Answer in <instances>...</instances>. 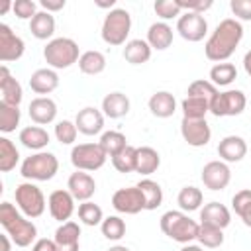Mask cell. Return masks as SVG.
<instances>
[{
  "instance_id": "1",
  "label": "cell",
  "mask_w": 251,
  "mask_h": 251,
  "mask_svg": "<svg viewBox=\"0 0 251 251\" xmlns=\"http://www.w3.org/2000/svg\"><path fill=\"white\" fill-rule=\"evenodd\" d=\"M241 39H243V25L235 18H226L216 25L212 35L208 37L204 45V53L210 61L224 63L233 55Z\"/></svg>"
},
{
  "instance_id": "2",
  "label": "cell",
  "mask_w": 251,
  "mask_h": 251,
  "mask_svg": "<svg viewBox=\"0 0 251 251\" xmlns=\"http://www.w3.org/2000/svg\"><path fill=\"white\" fill-rule=\"evenodd\" d=\"M0 224L18 247H27L37 237L35 224L29 218H25L24 214H20L16 210V206L10 204V202L0 204Z\"/></svg>"
},
{
  "instance_id": "3",
  "label": "cell",
  "mask_w": 251,
  "mask_h": 251,
  "mask_svg": "<svg viewBox=\"0 0 251 251\" xmlns=\"http://www.w3.org/2000/svg\"><path fill=\"white\" fill-rule=\"evenodd\" d=\"M161 231L171 237L173 241L176 243H190L194 239H198V229H200V224H196L194 220H190L182 210H169L161 216Z\"/></svg>"
},
{
  "instance_id": "4",
  "label": "cell",
  "mask_w": 251,
  "mask_h": 251,
  "mask_svg": "<svg viewBox=\"0 0 251 251\" xmlns=\"http://www.w3.org/2000/svg\"><path fill=\"white\" fill-rule=\"evenodd\" d=\"M43 57L51 69H69L80 59L78 43L71 37H55L43 47Z\"/></svg>"
},
{
  "instance_id": "5",
  "label": "cell",
  "mask_w": 251,
  "mask_h": 251,
  "mask_svg": "<svg viewBox=\"0 0 251 251\" xmlns=\"http://www.w3.org/2000/svg\"><path fill=\"white\" fill-rule=\"evenodd\" d=\"M59 171V161L49 151H37L24 159L20 167V175L31 180H51Z\"/></svg>"
},
{
  "instance_id": "6",
  "label": "cell",
  "mask_w": 251,
  "mask_h": 251,
  "mask_svg": "<svg viewBox=\"0 0 251 251\" xmlns=\"http://www.w3.org/2000/svg\"><path fill=\"white\" fill-rule=\"evenodd\" d=\"M129 29H131V16L126 8H114L106 14L104 18V24H102V39L104 43L108 45H124L127 43V35H129Z\"/></svg>"
},
{
  "instance_id": "7",
  "label": "cell",
  "mask_w": 251,
  "mask_h": 251,
  "mask_svg": "<svg viewBox=\"0 0 251 251\" xmlns=\"http://www.w3.org/2000/svg\"><path fill=\"white\" fill-rule=\"evenodd\" d=\"M16 204L20 208V212L25 218H39L45 212V196L41 192V188L33 182H22L16 186Z\"/></svg>"
},
{
  "instance_id": "8",
  "label": "cell",
  "mask_w": 251,
  "mask_h": 251,
  "mask_svg": "<svg viewBox=\"0 0 251 251\" xmlns=\"http://www.w3.org/2000/svg\"><path fill=\"white\" fill-rule=\"evenodd\" d=\"M108 155L100 147V143H78L71 151V163L76 171H98L104 167Z\"/></svg>"
},
{
  "instance_id": "9",
  "label": "cell",
  "mask_w": 251,
  "mask_h": 251,
  "mask_svg": "<svg viewBox=\"0 0 251 251\" xmlns=\"http://www.w3.org/2000/svg\"><path fill=\"white\" fill-rule=\"evenodd\" d=\"M247 106V98L241 90H226L220 92L214 102L210 104V112L216 118H224V116H239Z\"/></svg>"
},
{
  "instance_id": "10",
  "label": "cell",
  "mask_w": 251,
  "mask_h": 251,
  "mask_svg": "<svg viewBox=\"0 0 251 251\" xmlns=\"http://www.w3.org/2000/svg\"><path fill=\"white\" fill-rule=\"evenodd\" d=\"M176 31L182 39L196 43V41H202L204 35L208 33V22L202 14L184 12V14H180V18L176 22Z\"/></svg>"
},
{
  "instance_id": "11",
  "label": "cell",
  "mask_w": 251,
  "mask_h": 251,
  "mask_svg": "<svg viewBox=\"0 0 251 251\" xmlns=\"http://www.w3.org/2000/svg\"><path fill=\"white\" fill-rule=\"evenodd\" d=\"M112 206L120 214H139L141 210H145V198L137 188V184L127 188H118L112 194Z\"/></svg>"
},
{
  "instance_id": "12",
  "label": "cell",
  "mask_w": 251,
  "mask_h": 251,
  "mask_svg": "<svg viewBox=\"0 0 251 251\" xmlns=\"http://www.w3.org/2000/svg\"><path fill=\"white\" fill-rule=\"evenodd\" d=\"M25 51V43L20 35L12 31L8 24H0V61L12 63L18 61Z\"/></svg>"
},
{
  "instance_id": "13",
  "label": "cell",
  "mask_w": 251,
  "mask_h": 251,
  "mask_svg": "<svg viewBox=\"0 0 251 251\" xmlns=\"http://www.w3.org/2000/svg\"><path fill=\"white\" fill-rule=\"evenodd\" d=\"M180 135L182 139L192 147H204L210 143L212 129L206 120H188L182 118L180 122Z\"/></svg>"
},
{
  "instance_id": "14",
  "label": "cell",
  "mask_w": 251,
  "mask_h": 251,
  "mask_svg": "<svg viewBox=\"0 0 251 251\" xmlns=\"http://www.w3.org/2000/svg\"><path fill=\"white\" fill-rule=\"evenodd\" d=\"M47 206H49V214L53 216V220L65 224L75 214V196L63 188L53 190L47 198Z\"/></svg>"
},
{
  "instance_id": "15",
  "label": "cell",
  "mask_w": 251,
  "mask_h": 251,
  "mask_svg": "<svg viewBox=\"0 0 251 251\" xmlns=\"http://www.w3.org/2000/svg\"><path fill=\"white\" fill-rule=\"evenodd\" d=\"M231 180V171L224 161H210L202 169V182L210 190H224Z\"/></svg>"
},
{
  "instance_id": "16",
  "label": "cell",
  "mask_w": 251,
  "mask_h": 251,
  "mask_svg": "<svg viewBox=\"0 0 251 251\" xmlns=\"http://www.w3.org/2000/svg\"><path fill=\"white\" fill-rule=\"evenodd\" d=\"M27 114L31 122H35L37 126H47L57 118V104L49 96H37L29 102Z\"/></svg>"
},
{
  "instance_id": "17",
  "label": "cell",
  "mask_w": 251,
  "mask_h": 251,
  "mask_svg": "<svg viewBox=\"0 0 251 251\" xmlns=\"http://www.w3.org/2000/svg\"><path fill=\"white\" fill-rule=\"evenodd\" d=\"M67 190L75 196V200H80V202H86L94 196L96 192V180L84 173V171H76L69 176L67 180Z\"/></svg>"
},
{
  "instance_id": "18",
  "label": "cell",
  "mask_w": 251,
  "mask_h": 251,
  "mask_svg": "<svg viewBox=\"0 0 251 251\" xmlns=\"http://www.w3.org/2000/svg\"><path fill=\"white\" fill-rule=\"evenodd\" d=\"M57 251H78L80 247V226L76 222H65L55 231Z\"/></svg>"
},
{
  "instance_id": "19",
  "label": "cell",
  "mask_w": 251,
  "mask_h": 251,
  "mask_svg": "<svg viewBox=\"0 0 251 251\" xmlns=\"http://www.w3.org/2000/svg\"><path fill=\"white\" fill-rule=\"evenodd\" d=\"M76 129L84 135H96L104 129V114L92 106H86L82 108L78 114H76Z\"/></svg>"
},
{
  "instance_id": "20",
  "label": "cell",
  "mask_w": 251,
  "mask_h": 251,
  "mask_svg": "<svg viewBox=\"0 0 251 251\" xmlns=\"http://www.w3.org/2000/svg\"><path fill=\"white\" fill-rule=\"evenodd\" d=\"M218 155L224 163H239L247 155V143L239 135H226L218 145Z\"/></svg>"
},
{
  "instance_id": "21",
  "label": "cell",
  "mask_w": 251,
  "mask_h": 251,
  "mask_svg": "<svg viewBox=\"0 0 251 251\" xmlns=\"http://www.w3.org/2000/svg\"><path fill=\"white\" fill-rule=\"evenodd\" d=\"M0 92H2V102L10 104V106H20V102L24 98L22 84L10 75L6 65L0 67Z\"/></svg>"
},
{
  "instance_id": "22",
  "label": "cell",
  "mask_w": 251,
  "mask_h": 251,
  "mask_svg": "<svg viewBox=\"0 0 251 251\" xmlns=\"http://www.w3.org/2000/svg\"><path fill=\"white\" fill-rule=\"evenodd\" d=\"M229 222H231V214L220 202H208L200 210V224H208V226H216V227L224 229L229 226Z\"/></svg>"
},
{
  "instance_id": "23",
  "label": "cell",
  "mask_w": 251,
  "mask_h": 251,
  "mask_svg": "<svg viewBox=\"0 0 251 251\" xmlns=\"http://www.w3.org/2000/svg\"><path fill=\"white\" fill-rule=\"evenodd\" d=\"M59 86V75L55 69H37L29 76V88L35 94H51Z\"/></svg>"
},
{
  "instance_id": "24",
  "label": "cell",
  "mask_w": 251,
  "mask_h": 251,
  "mask_svg": "<svg viewBox=\"0 0 251 251\" xmlns=\"http://www.w3.org/2000/svg\"><path fill=\"white\" fill-rule=\"evenodd\" d=\"M147 43L151 45V49H157V51L169 49L173 43V27L167 22L151 24L147 29Z\"/></svg>"
},
{
  "instance_id": "25",
  "label": "cell",
  "mask_w": 251,
  "mask_h": 251,
  "mask_svg": "<svg viewBox=\"0 0 251 251\" xmlns=\"http://www.w3.org/2000/svg\"><path fill=\"white\" fill-rule=\"evenodd\" d=\"M129 112V98L124 92H110L102 100V114L106 118L118 120Z\"/></svg>"
},
{
  "instance_id": "26",
  "label": "cell",
  "mask_w": 251,
  "mask_h": 251,
  "mask_svg": "<svg viewBox=\"0 0 251 251\" xmlns=\"http://www.w3.org/2000/svg\"><path fill=\"white\" fill-rule=\"evenodd\" d=\"M147 106H149L153 116H157V118H171L175 114V110H176V100H175V96L171 92L159 90V92H155L149 98Z\"/></svg>"
},
{
  "instance_id": "27",
  "label": "cell",
  "mask_w": 251,
  "mask_h": 251,
  "mask_svg": "<svg viewBox=\"0 0 251 251\" xmlns=\"http://www.w3.org/2000/svg\"><path fill=\"white\" fill-rule=\"evenodd\" d=\"M20 141L24 147H27L31 151H41L49 143V133L41 126H27L20 131Z\"/></svg>"
},
{
  "instance_id": "28",
  "label": "cell",
  "mask_w": 251,
  "mask_h": 251,
  "mask_svg": "<svg viewBox=\"0 0 251 251\" xmlns=\"http://www.w3.org/2000/svg\"><path fill=\"white\" fill-rule=\"evenodd\" d=\"M29 31L35 39H49L55 33V18L53 14L41 10L37 12L29 22Z\"/></svg>"
},
{
  "instance_id": "29",
  "label": "cell",
  "mask_w": 251,
  "mask_h": 251,
  "mask_svg": "<svg viewBox=\"0 0 251 251\" xmlns=\"http://www.w3.org/2000/svg\"><path fill=\"white\" fill-rule=\"evenodd\" d=\"M124 59L131 65H143L151 59V45L147 39H131L124 47Z\"/></svg>"
},
{
  "instance_id": "30",
  "label": "cell",
  "mask_w": 251,
  "mask_h": 251,
  "mask_svg": "<svg viewBox=\"0 0 251 251\" xmlns=\"http://www.w3.org/2000/svg\"><path fill=\"white\" fill-rule=\"evenodd\" d=\"M161 165V155L153 147H137V165L135 173L139 175H153Z\"/></svg>"
},
{
  "instance_id": "31",
  "label": "cell",
  "mask_w": 251,
  "mask_h": 251,
  "mask_svg": "<svg viewBox=\"0 0 251 251\" xmlns=\"http://www.w3.org/2000/svg\"><path fill=\"white\" fill-rule=\"evenodd\" d=\"M137 188L141 190L143 198H145V210H157L163 202V188L159 182L151 180V178H143L137 182Z\"/></svg>"
},
{
  "instance_id": "32",
  "label": "cell",
  "mask_w": 251,
  "mask_h": 251,
  "mask_svg": "<svg viewBox=\"0 0 251 251\" xmlns=\"http://www.w3.org/2000/svg\"><path fill=\"white\" fill-rule=\"evenodd\" d=\"M78 69L84 75H100L106 69V57L100 51H84L78 59Z\"/></svg>"
},
{
  "instance_id": "33",
  "label": "cell",
  "mask_w": 251,
  "mask_h": 251,
  "mask_svg": "<svg viewBox=\"0 0 251 251\" xmlns=\"http://www.w3.org/2000/svg\"><path fill=\"white\" fill-rule=\"evenodd\" d=\"M182 108V118L188 120H206V114L210 112V104L204 98H196V96H186L180 102Z\"/></svg>"
},
{
  "instance_id": "34",
  "label": "cell",
  "mask_w": 251,
  "mask_h": 251,
  "mask_svg": "<svg viewBox=\"0 0 251 251\" xmlns=\"http://www.w3.org/2000/svg\"><path fill=\"white\" fill-rule=\"evenodd\" d=\"M100 147L104 149V153L108 157H116L118 153H122L127 143H126V135L122 131H116V129H110V131H104L100 135Z\"/></svg>"
},
{
  "instance_id": "35",
  "label": "cell",
  "mask_w": 251,
  "mask_h": 251,
  "mask_svg": "<svg viewBox=\"0 0 251 251\" xmlns=\"http://www.w3.org/2000/svg\"><path fill=\"white\" fill-rule=\"evenodd\" d=\"M202 200H204V194L200 188L196 186H182L178 196H176V204L180 206L182 212H194L202 206Z\"/></svg>"
},
{
  "instance_id": "36",
  "label": "cell",
  "mask_w": 251,
  "mask_h": 251,
  "mask_svg": "<svg viewBox=\"0 0 251 251\" xmlns=\"http://www.w3.org/2000/svg\"><path fill=\"white\" fill-rule=\"evenodd\" d=\"M237 78V69L231 63H218L210 69V82L218 86H227Z\"/></svg>"
},
{
  "instance_id": "37",
  "label": "cell",
  "mask_w": 251,
  "mask_h": 251,
  "mask_svg": "<svg viewBox=\"0 0 251 251\" xmlns=\"http://www.w3.org/2000/svg\"><path fill=\"white\" fill-rule=\"evenodd\" d=\"M20 161V151L8 137H0V171L10 173Z\"/></svg>"
},
{
  "instance_id": "38",
  "label": "cell",
  "mask_w": 251,
  "mask_h": 251,
  "mask_svg": "<svg viewBox=\"0 0 251 251\" xmlns=\"http://www.w3.org/2000/svg\"><path fill=\"white\" fill-rule=\"evenodd\" d=\"M231 208L241 218V222L247 227H251V190L249 188H243V190H239V192L233 194Z\"/></svg>"
},
{
  "instance_id": "39",
  "label": "cell",
  "mask_w": 251,
  "mask_h": 251,
  "mask_svg": "<svg viewBox=\"0 0 251 251\" xmlns=\"http://www.w3.org/2000/svg\"><path fill=\"white\" fill-rule=\"evenodd\" d=\"M20 118H22L20 106H10L0 100V131L4 133L14 131L20 126Z\"/></svg>"
},
{
  "instance_id": "40",
  "label": "cell",
  "mask_w": 251,
  "mask_h": 251,
  "mask_svg": "<svg viewBox=\"0 0 251 251\" xmlns=\"http://www.w3.org/2000/svg\"><path fill=\"white\" fill-rule=\"evenodd\" d=\"M112 165L118 173H135V165H137V147L127 145L122 153H118L116 157H112Z\"/></svg>"
},
{
  "instance_id": "41",
  "label": "cell",
  "mask_w": 251,
  "mask_h": 251,
  "mask_svg": "<svg viewBox=\"0 0 251 251\" xmlns=\"http://www.w3.org/2000/svg\"><path fill=\"white\" fill-rule=\"evenodd\" d=\"M78 220H80L84 226H90V227L100 226V224L104 222L102 208H100L98 204H94V202L86 200V202L78 204Z\"/></svg>"
},
{
  "instance_id": "42",
  "label": "cell",
  "mask_w": 251,
  "mask_h": 251,
  "mask_svg": "<svg viewBox=\"0 0 251 251\" xmlns=\"http://www.w3.org/2000/svg\"><path fill=\"white\" fill-rule=\"evenodd\" d=\"M198 241L202 247L208 249H216L224 243V229L216 227V226H208V224H200L198 229Z\"/></svg>"
},
{
  "instance_id": "43",
  "label": "cell",
  "mask_w": 251,
  "mask_h": 251,
  "mask_svg": "<svg viewBox=\"0 0 251 251\" xmlns=\"http://www.w3.org/2000/svg\"><path fill=\"white\" fill-rule=\"evenodd\" d=\"M102 235L110 241H120L126 235V222L120 216H108L104 218V222L100 224Z\"/></svg>"
},
{
  "instance_id": "44",
  "label": "cell",
  "mask_w": 251,
  "mask_h": 251,
  "mask_svg": "<svg viewBox=\"0 0 251 251\" xmlns=\"http://www.w3.org/2000/svg\"><path fill=\"white\" fill-rule=\"evenodd\" d=\"M218 94H220V90H218L210 80H194V82H190V86H188V90H186V96L204 98L208 104H212Z\"/></svg>"
},
{
  "instance_id": "45",
  "label": "cell",
  "mask_w": 251,
  "mask_h": 251,
  "mask_svg": "<svg viewBox=\"0 0 251 251\" xmlns=\"http://www.w3.org/2000/svg\"><path fill=\"white\" fill-rule=\"evenodd\" d=\"M76 135H78V129H76V124L71 122V120H61L55 124V137L61 145H71L76 141Z\"/></svg>"
},
{
  "instance_id": "46",
  "label": "cell",
  "mask_w": 251,
  "mask_h": 251,
  "mask_svg": "<svg viewBox=\"0 0 251 251\" xmlns=\"http://www.w3.org/2000/svg\"><path fill=\"white\" fill-rule=\"evenodd\" d=\"M153 10L155 14L161 18V20H173V18H180V6L176 0H157L153 4Z\"/></svg>"
},
{
  "instance_id": "47",
  "label": "cell",
  "mask_w": 251,
  "mask_h": 251,
  "mask_svg": "<svg viewBox=\"0 0 251 251\" xmlns=\"http://www.w3.org/2000/svg\"><path fill=\"white\" fill-rule=\"evenodd\" d=\"M12 12L20 18V20H29L37 14V6L33 0H16L14 6H12Z\"/></svg>"
},
{
  "instance_id": "48",
  "label": "cell",
  "mask_w": 251,
  "mask_h": 251,
  "mask_svg": "<svg viewBox=\"0 0 251 251\" xmlns=\"http://www.w3.org/2000/svg\"><path fill=\"white\" fill-rule=\"evenodd\" d=\"M229 8L235 18L243 22H251V0H231Z\"/></svg>"
},
{
  "instance_id": "49",
  "label": "cell",
  "mask_w": 251,
  "mask_h": 251,
  "mask_svg": "<svg viewBox=\"0 0 251 251\" xmlns=\"http://www.w3.org/2000/svg\"><path fill=\"white\" fill-rule=\"evenodd\" d=\"M180 10H186V12H196V14H204L206 10L212 8V0H176Z\"/></svg>"
},
{
  "instance_id": "50",
  "label": "cell",
  "mask_w": 251,
  "mask_h": 251,
  "mask_svg": "<svg viewBox=\"0 0 251 251\" xmlns=\"http://www.w3.org/2000/svg\"><path fill=\"white\" fill-rule=\"evenodd\" d=\"M31 251H57V243L55 239H47V237H41L33 243Z\"/></svg>"
},
{
  "instance_id": "51",
  "label": "cell",
  "mask_w": 251,
  "mask_h": 251,
  "mask_svg": "<svg viewBox=\"0 0 251 251\" xmlns=\"http://www.w3.org/2000/svg\"><path fill=\"white\" fill-rule=\"evenodd\" d=\"M41 4V8L45 10V12H59V10H63L65 8V0H41L39 2Z\"/></svg>"
},
{
  "instance_id": "52",
  "label": "cell",
  "mask_w": 251,
  "mask_h": 251,
  "mask_svg": "<svg viewBox=\"0 0 251 251\" xmlns=\"http://www.w3.org/2000/svg\"><path fill=\"white\" fill-rule=\"evenodd\" d=\"M243 69H245V73L251 76V51H247L245 57H243Z\"/></svg>"
},
{
  "instance_id": "53",
  "label": "cell",
  "mask_w": 251,
  "mask_h": 251,
  "mask_svg": "<svg viewBox=\"0 0 251 251\" xmlns=\"http://www.w3.org/2000/svg\"><path fill=\"white\" fill-rule=\"evenodd\" d=\"M0 241H2V251H10V247H12V243H10V235H8V233L2 235Z\"/></svg>"
},
{
  "instance_id": "54",
  "label": "cell",
  "mask_w": 251,
  "mask_h": 251,
  "mask_svg": "<svg viewBox=\"0 0 251 251\" xmlns=\"http://www.w3.org/2000/svg\"><path fill=\"white\" fill-rule=\"evenodd\" d=\"M114 4H116V0H110V2H102V0H98V2H96L98 8H112ZM112 10H114V8H112Z\"/></svg>"
},
{
  "instance_id": "55",
  "label": "cell",
  "mask_w": 251,
  "mask_h": 251,
  "mask_svg": "<svg viewBox=\"0 0 251 251\" xmlns=\"http://www.w3.org/2000/svg\"><path fill=\"white\" fill-rule=\"evenodd\" d=\"M180 251H202V247L192 245V243H186V245H182V249H180Z\"/></svg>"
},
{
  "instance_id": "56",
  "label": "cell",
  "mask_w": 251,
  "mask_h": 251,
  "mask_svg": "<svg viewBox=\"0 0 251 251\" xmlns=\"http://www.w3.org/2000/svg\"><path fill=\"white\" fill-rule=\"evenodd\" d=\"M108 251H129L126 245H114V247H110Z\"/></svg>"
}]
</instances>
